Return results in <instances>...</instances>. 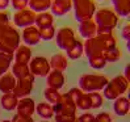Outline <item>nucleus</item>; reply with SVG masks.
Instances as JSON below:
<instances>
[{
	"label": "nucleus",
	"mask_w": 130,
	"mask_h": 122,
	"mask_svg": "<svg viewBox=\"0 0 130 122\" xmlns=\"http://www.w3.org/2000/svg\"><path fill=\"white\" fill-rule=\"evenodd\" d=\"M104 53V46L100 42V40L96 37L88 38V40L84 41L83 43V54H86L87 58H92V57H99L103 55Z\"/></svg>",
	"instance_id": "0eeeda50"
},
{
	"label": "nucleus",
	"mask_w": 130,
	"mask_h": 122,
	"mask_svg": "<svg viewBox=\"0 0 130 122\" xmlns=\"http://www.w3.org/2000/svg\"><path fill=\"white\" fill-rule=\"evenodd\" d=\"M40 30V37H41V41H50L53 40V38L55 37V33H57V30L54 26H47V28H42V29H38Z\"/></svg>",
	"instance_id": "f704fd0d"
},
{
	"label": "nucleus",
	"mask_w": 130,
	"mask_h": 122,
	"mask_svg": "<svg viewBox=\"0 0 130 122\" xmlns=\"http://www.w3.org/2000/svg\"><path fill=\"white\" fill-rule=\"evenodd\" d=\"M29 70L36 76H47V74L50 72L51 67L49 63V59H46L45 57H34L30 59V62L28 63Z\"/></svg>",
	"instance_id": "423d86ee"
},
{
	"label": "nucleus",
	"mask_w": 130,
	"mask_h": 122,
	"mask_svg": "<svg viewBox=\"0 0 130 122\" xmlns=\"http://www.w3.org/2000/svg\"><path fill=\"white\" fill-rule=\"evenodd\" d=\"M64 75L62 71H58V70H50V72L46 76V83H47V87L50 88H54V89H60L64 85Z\"/></svg>",
	"instance_id": "dca6fc26"
},
{
	"label": "nucleus",
	"mask_w": 130,
	"mask_h": 122,
	"mask_svg": "<svg viewBox=\"0 0 130 122\" xmlns=\"http://www.w3.org/2000/svg\"><path fill=\"white\" fill-rule=\"evenodd\" d=\"M75 105H76V109H80V110H89V109H92L91 108V98H89V95L86 93V92H83L79 98L75 101Z\"/></svg>",
	"instance_id": "2f4dec72"
},
{
	"label": "nucleus",
	"mask_w": 130,
	"mask_h": 122,
	"mask_svg": "<svg viewBox=\"0 0 130 122\" xmlns=\"http://www.w3.org/2000/svg\"><path fill=\"white\" fill-rule=\"evenodd\" d=\"M13 60V54H8V53H2L0 51V76L4 75L9 70Z\"/></svg>",
	"instance_id": "c756f323"
},
{
	"label": "nucleus",
	"mask_w": 130,
	"mask_h": 122,
	"mask_svg": "<svg viewBox=\"0 0 130 122\" xmlns=\"http://www.w3.org/2000/svg\"><path fill=\"white\" fill-rule=\"evenodd\" d=\"M99 2H103V0H99Z\"/></svg>",
	"instance_id": "3c124183"
},
{
	"label": "nucleus",
	"mask_w": 130,
	"mask_h": 122,
	"mask_svg": "<svg viewBox=\"0 0 130 122\" xmlns=\"http://www.w3.org/2000/svg\"><path fill=\"white\" fill-rule=\"evenodd\" d=\"M17 101H19V98L14 96L12 92L3 93L2 98H0V104H2L3 109H5V110H13V109H16Z\"/></svg>",
	"instance_id": "393cba45"
},
{
	"label": "nucleus",
	"mask_w": 130,
	"mask_h": 122,
	"mask_svg": "<svg viewBox=\"0 0 130 122\" xmlns=\"http://www.w3.org/2000/svg\"><path fill=\"white\" fill-rule=\"evenodd\" d=\"M113 110L117 116H126L130 110V102H129V98L124 97V96H120L117 97L116 100H113Z\"/></svg>",
	"instance_id": "a211bd4d"
},
{
	"label": "nucleus",
	"mask_w": 130,
	"mask_h": 122,
	"mask_svg": "<svg viewBox=\"0 0 130 122\" xmlns=\"http://www.w3.org/2000/svg\"><path fill=\"white\" fill-rule=\"evenodd\" d=\"M89 98H91V108L92 109H99L101 108L104 104V97L99 92H89Z\"/></svg>",
	"instance_id": "72a5a7b5"
},
{
	"label": "nucleus",
	"mask_w": 130,
	"mask_h": 122,
	"mask_svg": "<svg viewBox=\"0 0 130 122\" xmlns=\"http://www.w3.org/2000/svg\"><path fill=\"white\" fill-rule=\"evenodd\" d=\"M22 41L25 42L26 46H34V45H38L41 42V37H40V30L38 28H36L34 25L24 28L21 34Z\"/></svg>",
	"instance_id": "4468645a"
},
{
	"label": "nucleus",
	"mask_w": 130,
	"mask_h": 122,
	"mask_svg": "<svg viewBox=\"0 0 130 122\" xmlns=\"http://www.w3.org/2000/svg\"><path fill=\"white\" fill-rule=\"evenodd\" d=\"M95 119L96 122H112V117L106 112H103L100 114H97V116H95Z\"/></svg>",
	"instance_id": "ea45409f"
},
{
	"label": "nucleus",
	"mask_w": 130,
	"mask_h": 122,
	"mask_svg": "<svg viewBox=\"0 0 130 122\" xmlns=\"http://www.w3.org/2000/svg\"><path fill=\"white\" fill-rule=\"evenodd\" d=\"M40 122H49V121H46V119H43V121H40Z\"/></svg>",
	"instance_id": "de8ad7c7"
},
{
	"label": "nucleus",
	"mask_w": 130,
	"mask_h": 122,
	"mask_svg": "<svg viewBox=\"0 0 130 122\" xmlns=\"http://www.w3.org/2000/svg\"><path fill=\"white\" fill-rule=\"evenodd\" d=\"M28 2L29 0H11V4L14 9L21 11V9L28 8Z\"/></svg>",
	"instance_id": "e433bc0d"
},
{
	"label": "nucleus",
	"mask_w": 130,
	"mask_h": 122,
	"mask_svg": "<svg viewBox=\"0 0 130 122\" xmlns=\"http://www.w3.org/2000/svg\"><path fill=\"white\" fill-rule=\"evenodd\" d=\"M67 53V57L70 59H79L82 55H83V43L78 40H75L71 46L64 50Z\"/></svg>",
	"instance_id": "bb28decb"
},
{
	"label": "nucleus",
	"mask_w": 130,
	"mask_h": 122,
	"mask_svg": "<svg viewBox=\"0 0 130 122\" xmlns=\"http://www.w3.org/2000/svg\"><path fill=\"white\" fill-rule=\"evenodd\" d=\"M50 9L53 16H64L72 9V0H51Z\"/></svg>",
	"instance_id": "ddd939ff"
},
{
	"label": "nucleus",
	"mask_w": 130,
	"mask_h": 122,
	"mask_svg": "<svg viewBox=\"0 0 130 122\" xmlns=\"http://www.w3.org/2000/svg\"><path fill=\"white\" fill-rule=\"evenodd\" d=\"M72 9L78 21L89 20L96 12V4L93 0H72Z\"/></svg>",
	"instance_id": "39448f33"
},
{
	"label": "nucleus",
	"mask_w": 130,
	"mask_h": 122,
	"mask_svg": "<svg viewBox=\"0 0 130 122\" xmlns=\"http://www.w3.org/2000/svg\"><path fill=\"white\" fill-rule=\"evenodd\" d=\"M108 78L104 75L96 74H84L79 79V88L86 93L89 92H100L108 83Z\"/></svg>",
	"instance_id": "7ed1b4c3"
},
{
	"label": "nucleus",
	"mask_w": 130,
	"mask_h": 122,
	"mask_svg": "<svg viewBox=\"0 0 130 122\" xmlns=\"http://www.w3.org/2000/svg\"><path fill=\"white\" fill-rule=\"evenodd\" d=\"M20 41H21V37L17 30L11 25L5 26L0 32V51L14 54L16 49L20 46Z\"/></svg>",
	"instance_id": "f03ea898"
},
{
	"label": "nucleus",
	"mask_w": 130,
	"mask_h": 122,
	"mask_svg": "<svg viewBox=\"0 0 130 122\" xmlns=\"http://www.w3.org/2000/svg\"><path fill=\"white\" fill-rule=\"evenodd\" d=\"M14 85H16V78L11 74H4L0 76V92L2 93H8L12 92Z\"/></svg>",
	"instance_id": "6ab92c4d"
},
{
	"label": "nucleus",
	"mask_w": 130,
	"mask_h": 122,
	"mask_svg": "<svg viewBox=\"0 0 130 122\" xmlns=\"http://www.w3.org/2000/svg\"><path fill=\"white\" fill-rule=\"evenodd\" d=\"M33 83H34V76L33 78H26V79H16V85H14L12 93L17 98L28 97L32 93Z\"/></svg>",
	"instance_id": "9d476101"
},
{
	"label": "nucleus",
	"mask_w": 130,
	"mask_h": 122,
	"mask_svg": "<svg viewBox=\"0 0 130 122\" xmlns=\"http://www.w3.org/2000/svg\"><path fill=\"white\" fill-rule=\"evenodd\" d=\"M36 14H37V13H34L33 11H30V9H28V8L21 9V11H17L16 13L13 14L14 25H16L17 28H22V29L34 25Z\"/></svg>",
	"instance_id": "1a4fd4ad"
},
{
	"label": "nucleus",
	"mask_w": 130,
	"mask_h": 122,
	"mask_svg": "<svg viewBox=\"0 0 130 122\" xmlns=\"http://www.w3.org/2000/svg\"><path fill=\"white\" fill-rule=\"evenodd\" d=\"M28 7L34 13L47 12V9H50L51 7V0H29Z\"/></svg>",
	"instance_id": "5701e85b"
},
{
	"label": "nucleus",
	"mask_w": 130,
	"mask_h": 122,
	"mask_svg": "<svg viewBox=\"0 0 130 122\" xmlns=\"http://www.w3.org/2000/svg\"><path fill=\"white\" fill-rule=\"evenodd\" d=\"M2 122H12V121H9V119H4V121H2Z\"/></svg>",
	"instance_id": "49530a36"
},
{
	"label": "nucleus",
	"mask_w": 130,
	"mask_h": 122,
	"mask_svg": "<svg viewBox=\"0 0 130 122\" xmlns=\"http://www.w3.org/2000/svg\"><path fill=\"white\" fill-rule=\"evenodd\" d=\"M79 33L83 38H86V40L96 37L97 36V26L95 24L93 19L79 21Z\"/></svg>",
	"instance_id": "2eb2a0df"
},
{
	"label": "nucleus",
	"mask_w": 130,
	"mask_h": 122,
	"mask_svg": "<svg viewBox=\"0 0 130 122\" xmlns=\"http://www.w3.org/2000/svg\"><path fill=\"white\" fill-rule=\"evenodd\" d=\"M76 118H78V122H91V121L95 119V116L88 113V112H86L84 114H82L80 117H76Z\"/></svg>",
	"instance_id": "79ce46f5"
},
{
	"label": "nucleus",
	"mask_w": 130,
	"mask_h": 122,
	"mask_svg": "<svg viewBox=\"0 0 130 122\" xmlns=\"http://www.w3.org/2000/svg\"><path fill=\"white\" fill-rule=\"evenodd\" d=\"M91 122H96V119H93V121H91Z\"/></svg>",
	"instance_id": "8fccbe9b"
},
{
	"label": "nucleus",
	"mask_w": 130,
	"mask_h": 122,
	"mask_svg": "<svg viewBox=\"0 0 130 122\" xmlns=\"http://www.w3.org/2000/svg\"><path fill=\"white\" fill-rule=\"evenodd\" d=\"M34 112H36V104H34L33 98H30V97L19 98L17 105H16V114L32 117Z\"/></svg>",
	"instance_id": "f8f14e48"
},
{
	"label": "nucleus",
	"mask_w": 130,
	"mask_h": 122,
	"mask_svg": "<svg viewBox=\"0 0 130 122\" xmlns=\"http://www.w3.org/2000/svg\"><path fill=\"white\" fill-rule=\"evenodd\" d=\"M11 4V0H0V11H4Z\"/></svg>",
	"instance_id": "c03bdc74"
},
{
	"label": "nucleus",
	"mask_w": 130,
	"mask_h": 122,
	"mask_svg": "<svg viewBox=\"0 0 130 122\" xmlns=\"http://www.w3.org/2000/svg\"><path fill=\"white\" fill-rule=\"evenodd\" d=\"M124 76H125V79L130 83V66H129V64L125 67V75H124Z\"/></svg>",
	"instance_id": "a18cd8bd"
},
{
	"label": "nucleus",
	"mask_w": 130,
	"mask_h": 122,
	"mask_svg": "<svg viewBox=\"0 0 130 122\" xmlns=\"http://www.w3.org/2000/svg\"><path fill=\"white\" fill-rule=\"evenodd\" d=\"M103 55L106 60V63H114V62H117V60L121 59L122 54H121V50L116 46V47H113V49H109V50H105L103 53Z\"/></svg>",
	"instance_id": "7c9ffc66"
},
{
	"label": "nucleus",
	"mask_w": 130,
	"mask_h": 122,
	"mask_svg": "<svg viewBox=\"0 0 130 122\" xmlns=\"http://www.w3.org/2000/svg\"><path fill=\"white\" fill-rule=\"evenodd\" d=\"M12 75L16 79H26V78H33V74L30 72L29 66L25 63H16L12 66Z\"/></svg>",
	"instance_id": "412c9836"
},
{
	"label": "nucleus",
	"mask_w": 130,
	"mask_h": 122,
	"mask_svg": "<svg viewBox=\"0 0 130 122\" xmlns=\"http://www.w3.org/2000/svg\"><path fill=\"white\" fill-rule=\"evenodd\" d=\"M88 63L93 70H103V68L106 66V60H105L104 55H99V57L88 58Z\"/></svg>",
	"instance_id": "473e14b6"
},
{
	"label": "nucleus",
	"mask_w": 130,
	"mask_h": 122,
	"mask_svg": "<svg viewBox=\"0 0 130 122\" xmlns=\"http://www.w3.org/2000/svg\"><path fill=\"white\" fill-rule=\"evenodd\" d=\"M82 93H83V91H82L80 88H78V87H74V88H71V89L67 92V95L71 97V100H72L74 102H75L76 100H78L79 96H80Z\"/></svg>",
	"instance_id": "58836bf2"
},
{
	"label": "nucleus",
	"mask_w": 130,
	"mask_h": 122,
	"mask_svg": "<svg viewBox=\"0 0 130 122\" xmlns=\"http://www.w3.org/2000/svg\"><path fill=\"white\" fill-rule=\"evenodd\" d=\"M129 88V81L125 79L124 75L114 76L112 80L106 83L103 89V97L108 100H116L117 97L122 96Z\"/></svg>",
	"instance_id": "20e7f679"
},
{
	"label": "nucleus",
	"mask_w": 130,
	"mask_h": 122,
	"mask_svg": "<svg viewBox=\"0 0 130 122\" xmlns=\"http://www.w3.org/2000/svg\"><path fill=\"white\" fill-rule=\"evenodd\" d=\"M54 22V16L50 12H41L36 14V20H34V26L38 29L42 28H47L51 26Z\"/></svg>",
	"instance_id": "aec40b11"
},
{
	"label": "nucleus",
	"mask_w": 130,
	"mask_h": 122,
	"mask_svg": "<svg viewBox=\"0 0 130 122\" xmlns=\"http://www.w3.org/2000/svg\"><path fill=\"white\" fill-rule=\"evenodd\" d=\"M36 112L37 114L43 119H49L54 117V110H53V105L49 102H40L36 105Z\"/></svg>",
	"instance_id": "a878e982"
},
{
	"label": "nucleus",
	"mask_w": 130,
	"mask_h": 122,
	"mask_svg": "<svg viewBox=\"0 0 130 122\" xmlns=\"http://www.w3.org/2000/svg\"><path fill=\"white\" fill-rule=\"evenodd\" d=\"M9 25V16H8V13L4 12V11H0V32L5 28V26H8Z\"/></svg>",
	"instance_id": "4c0bfd02"
},
{
	"label": "nucleus",
	"mask_w": 130,
	"mask_h": 122,
	"mask_svg": "<svg viewBox=\"0 0 130 122\" xmlns=\"http://www.w3.org/2000/svg\"><path fill=\"white\" fill-rule=\"evenodd\" d=\"M92 19L97 26V34L113 33V29L118 24V16L116 14V12L108 8L96 9Z\"/></svg>",
	"instance_id": "f257e3e1"
},
{
	"label": "nucleus",
	"mask_w": 130,
	"mask_h": 122,
	"mask_svg": "<svg viewBox=\"0 0 130 122\" xmlns=\"http://www.w3.org/2000/svg\"><path fill=\"white\" fill-rule=\"evenodd\" d=\"M97 38L100 40V42L104 46V51L116 47V38H114L113 33H103V34H97Z\"/></svg>",
	"instance_id": "c85d7f7f"
},
{
	"label": "nucleus",
	"mask_w": 130,
	"mask_h": 122,
	"mask_svg": "<svg viewBox=\"0 0 130 122\" xmlns=\"http://www.w3.org/2000/svg\"><path fill=\"white\" fill-rule=\"evenodd\" d=\"M76 40L75 32L72 28H60L55 33V41L59 49L66 50L71 46V43Z\"/></svg>",
	"instance_id": "6e6552de"
},
{
	"label": "nucleus",
	"mask_w": 130,
	"mask_h": 122,
	"mask_svg": "<svg viewBox=\"0 0 130 122\" xmlns=\"http://www.w3.org/2000/svg\"><path fill=\"white\" fill-rule=\"evenodd\" d=\"M54 114H75L76 113V105L71 100V97L67 93L60 96V101L55 105H53Z\"/></svg>",
	"instance_id": "9b49d317"
},
{
	"label": "nucleus",
	"mask_w": 130,
	"mask_h": 122,
	"mask_svg": "<svg viewBox=\"0 0 130 122\" xmlns=\"http://www.w3.org/2000/svg\"><path fill=\"white\" fill-rule=\"evenodd\" d=\"M74 122H78V118H76V119H75V121H74Z\"/></svg>",
	"instance_id": "09e8293b"
},
{
	"label": "nucleus",
	"mask_w": 130,
	"mask_h": 122,
	"mask_svg": "<svg viewBox=\"0 0 130 122\" xmlns=\"http://www.w3.org/2000/svg\"><path fill=\"white\" fill-rule=\"evenodd\" d=\"M13 58H14V62L16 63L28 64L30 62V59H32V50H30V47L26 46V45H20L16 49V51H14Z\"/></svg>",
	"instance_id": "f3484780"
},
{
	"label": "nucleus",
	"mask_w": 130,
	"mask_h": 122,
	"mask_svg": "<svg viewBox=\"0 0 130 122\" xmlns=\"http://www.w3.org/2000/svg\"><path fill=\"white\" fill-rule=\"evenodd\" d=\"M55 122H74L76 119L75 114H54Z\"/></svg>",
	"instance_id": "c9c22d12"
},
{
	"label": "nucleus",
	"mask_w": 130,
	"mask_h": 122,
	"mask_svg": "<svg viewBox=\"0 0 130 122\" xmlns=\"http://www.w3.org/2000/svg\"><path fill=\"white\" fill-rule=\"evenodd\" d=\"M12 122H34L33 117L29 116H20V114H14V117L11 119Z\"/></svg>",
	"instance_id": "a19ab883"
},
{
	"label": "nucleus",
	"mask_w": 130,
	"mask_h": 122,
	"mask_svg": "<svg viewBox=\"0 0 130 122\" xmlns=\"http://www.w3.org/2000/svg\"><path fill=\"white\" fill-rule=\"evenodd\" d=\"M114 12L120 17H127L130 14V0H110Z\"/></svg>",
	"instance_id": "4be33fe9"
},
{
	"label": "nucleus",
	"mask_w": 130,
	"mask_h": 122,
	"mask_svg": "<svg viewBox=\"0 0 130 122\" xmlns=\"http://www.w3.org/2000/svg\"><path fill=\"white\" fill-rule=\"evenodd\" d=\"M49 63H50V67H51V70H58V71H64L68 63H67V58L66 55L63 54H54L50 60H49Z\"/></svg>",
	"instance_id": "b1692460"
},
{
	"label": "nucleus",
	"mask_w": 130,
	"mask_h": 122,
	"mask_svg": "<svg viewBox=\"0 0 130 122\" xmlns=\"http://www.w3.org/2000/svg\"><path fill=\"white\" fill-rule=\"evenodd\" d=\"M121 37L124 38L125 41L129 42V40H130V25H129V24H126V25L124 26V29H122V33H121Z\"/></svg>",
	"instance_id": "37998d69"
},
{
	"label": "nucleus",
	"mask_w": 130,
	"mask_h": 122,
	"mask_svg": "<svg viewBox=\"0 0 130 122\" xmlns=\"http://www.w3.org/2000/svg\"><path fill=\"white\" fill-rule=\"evenodd\" d=\"M43 96L46 98V102H49L51 105H55L60 101V96L62 95L59 93V89H54V88L47 87L43 91Z\"/></svg>",
	"instance_id": "cd10ccee"
}]
</instances>
